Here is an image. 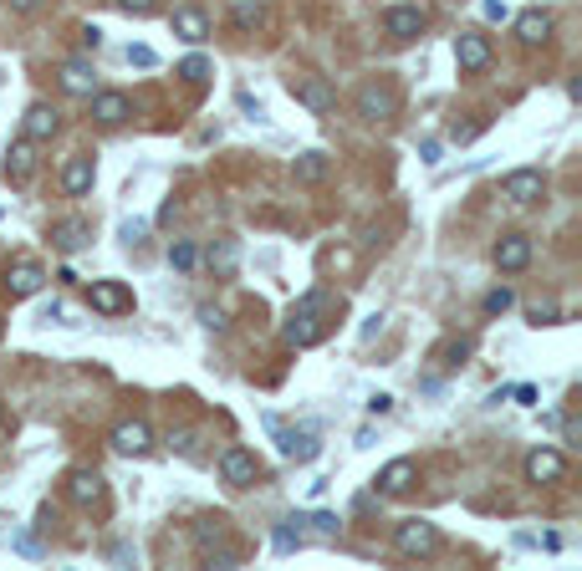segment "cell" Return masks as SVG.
<instances>
[{
	"label": "cell",
	"instance_id": "cell-41",
	"mask_svg": "<svg viewBox=\"0 0 582 571\" xmlns=\"http://www.w3.org/2000/svg\"><path fill=\"white\" fill-rule=\"evenodd\" d=\"M83 46H92V51H98V46H103V31H98V26H87V31H83Z\"/></svg>",
	"mask_w": 582,
	"mask_h": 571
},
{
	"label": "cell",
	"instance_id": "cell-32",
	"mask_svg": "<svg viewBox=\"0 0 582 571\" xmlns=\"http://www.w3.org/2000/svg\"><path fill=\"white\" fill-rule=\"evenodd\" d=\"M296 546H302V530H296V520L276 526V551H296Z\"/></svg>",
	"mask_w": 582,
	"mask_h": 571
},
{
	"label": "cell",
	"instance_id": "cell-13",
	"mask_svg": "<svg viewBox=\"0 0 582 571\" xmlns=\"http://www.w3.org/2000/svg\"><path fill=\"white\" fill-rule=\"evenodd\" d=\"M541 189H547V179H541L537 168H516V174H506V184H500V194L511 204H537Z\"/></svg>",
	"mask_w": 582,
	"mask_h": 571
},
{
	"label": "cell",
	"instance_id": "cell-34",
	"mask_svg": "<svg viewBox=\"0 0 582 571\" xmlns=\"http://www.w3.org/2000/svg\"><path fill=\"white\" fill-rule=\"evenodd\" d=\"M128 61H133V66H159L153 46H128Z\"/></svg>",
	"mask_w": 582,
	"mask_h": 571
},
{
	"label": "cell",
	"instance_id": "cell-30",
	"mask_svg": "<svg viewBox=\"0 0 582 571\" xmlns=\"http://www.w3.org/2000/svg\"><path fill=\"white\" fill-rule=\"evenodd\" d=\"M526 322H531V326L557 322V301H531V306H526Z\"/></svg>",
	"mask_w": 582,
	"mask_h": 571
},
{
	"label": "cell",
	"instance_id": "cell-22",
	"mask_svg": "<svg viewBox=\"0 0 582 571\" xmlns=\"http://www.w3.org/2000/svg\"><path fill=\"white\" fill-rule=\"evenodd\" d=\"M87 240H92V230H87L83 220H62V224H51V245H57V250H83Z\"/></svg>",
	"mask_w": 582,
	"mask_h": 571
},
{
	"label": "cell",
	"instance_id": "cell-39",
	"mask_svg": "<svg viewBox=\"0 0 582 571\" xmlns=\"http://www.w3.org/2000/svg\"><path fill=\"white\" fill-rule=\"evenodd\" d=\"M562 434H567V444H578V439H582V424H578V418H562Z\"/></svg>",
	"mask_w": 582,
	"mask_h": 571
},
{
	"label": "cell",
	"instance_id": "cell-26",
	"mask_svg": "<svg viewBox=\"0 0 582 571\" xmlns=\"http://www.w3.org/2000/svg\"><path fill=\"white\" fill-rule=\"evenodd\" d=\"M169 265H174V270H194V265H200V250L189 240H174L169 245Z\"/></svg>",
	"mask_w": 582,
	"mask_h": 571
},
{
	"label": "cell",
	"instance_id": "cell-23",
	"mask_svg": "<svg viewBox=\"0 0 582 571\" xmlns=\"http://www.w3.org/2000/svg\"><path fill=\"white\" fill-rule=\"evenodd\" d=\"M62 189L72 194V199H77V194H87V189H92V159H67Z\"/></svg>",
	"mask_w": 582,
	"mask_h": 571
},
{
	"label": "cell",
	"instance_id": "cell-14",
	"mask_svg": "<svg viewBox=\"0 0 582 571\" xmlns=\"http://www.w3.org/2000/svg\"><path fill=\"white\" fill-rule=\"evenodd\" d=\"M562 474H567V459H562L557 449H537V454H526V480H531V485H557Z\"/></svg>",
	"mask_w": 582,
	"mask_h": 571
},
{
	"label": "cell",
	"instance_id": "cell-11",
	"mask_svg": "<svg viewBox=\"0 0 582 571\" xmlns=\"http://www.w3.org/2000/svg\"><path fill=\"white\" fill-rule=\"evenodd\" d=\"M113 449L138 459V454H148V449H153V428H148L144 418H123V424L113 428Z\"/></svg>",
	"mask_w": 582,
	"mask_h": 571
},
{
	"label": "cell",
	"instance_id": "cell-20",
	"mask_svg": "<svg viewBox=\"0 0 582 571\" xmlns=\"http://www.w3.org/2000/svg\"><path fill=\"white\" fill-rule=\"evenodd\" d=\"M31 168H36V143L21 138L16 148H11V159H5V179H11V184H26V179H31Z\"/></svg>",
	"mask_w": 582,
	"mask_h": 571
},
{
	"label": "cell",
	"instance_id": "cell-16",
	"mask_svg": "<svg viewBox=\"0 0 582 571\" xmlns=\"http://www.w3.org/2000/svg\"><path fill=\"white\" fill-rule=\"evenodd\" d=\"M414 480H419L414 459H394V465H383V474H378V489H383V495H409Z\"/></svg>",
	"mask_w": 582,
	"mask_h": 571
},
{
	"label": "cell",
	"instance_id": "cell-8",
	"mask_svg": "<svg viewBox=\"0 0 582 571\" xmlns=\"http://www.w3.org/2000/svg\"><path fill=\"white\" fill-rule=\"evenodd\" d=\"M46 286V270L36 261H16L5 270V291H11V301H26V296H36Z\"/></svg>",
	"mask_w": 582,
	"mask_h": 571
},
{
	"label": "cell",
	"instance_id": "cell-25",
	"mask_svg": "<svg viewBox=\"0 0 582 571\" xmlns=\"http://www.w3.org/2000/svg\"><path fill=\"white\" fill-rule=\"evenodd\" d=\"M174 31L185 41H205L209 36V20L200 16V11H174Z\"/></svg>",
	"mask_w": 582,
	"mask_h": 571
},
{
	"label": "cell",
	"instance_id": "cell-1",
	"mask_svg": "<svg viewBox=\"0 0 582 571\" xmlns=\"http://www.w3.org/2000/svg\"><path fill=\"white\" fill-rule=\"evenodd\" d=\"M322 311H327V296H322V291H307V296L296 301V311H291V322H287V342H296V347L322 342V332H327Z\"/></svg>",
	"mask_w": 582,
	"mask_h": 571
},
{
	"label": "cell",
	"instance_id": "cell-3",
	"mask_svg": "<svg viewBox=\"0 0 582 571\" xmlns=\"http://www.w3.org/2000/svg\"><path fill=\"white\" fill-rule=\"evenodd\" d=\"M394 546H398V556H435L439 530L429 526V520H404V526L394 530Z\"/></svg>",
	"mask_w": 582,
	"mask_h": 571
},
{
	"label": "cell",
	"instance_id": "cell-28",
	"mask_svg": "<svg viewBox=\"0 0 582 571\" xmlns=\"http://www.w3.org/2000/svg\"><path fill=\"white\" fill-rule=\"evenodd\" d=\"M179 77L200 87V82H209V61H205V57H189V61H179Z\"/></svg>",
	"mask_w": 582,
	"mask_h": 571
},
{
	"label": "cell",
	"instance_id": "cell-4",
	"mask_svg": "<svg viewBox=\"0 0 582 571\" xmlns=\"http://www.w3.org/2000/svg\"><path fill=\"white\" fill-rule=\"evenodd\" d=\"M271 428H276V439H281V454L287 459H296V465H307V459H317L322 454V439H317V428H281L276 418H266Z\"/></svg>",
	"mask_w": 582,
	"mask_h": 571
},
{
	"label": "cell",
	"instance_id": "cell-33",
	"mask_svg": "<svg viewBox=\"0 0 582 571\" xmlns=\"http://www.w3.org/2000/svg\"><path fill=\"white\" fill-rule=\"evenodd\" d=\"M511 301H516V296H511L506 286H500V291H491V296H485V317H500V311H511Z\"/></svg>",
	"mask_w": 582,
	"mask_h": 571
},
{
	"label": "cell",
	"instance_id": "cell-29",
	"mask_svg": "<svg viewBox=\"0 0 582 571\" xmlns=\"http://www.w3.org/2000/svg\"><path fill=\"white\" fill-rule=\"evenodd\" d=\"M261 20H266V11H261V5H235V26H240V31H256V26H261Z\"/></svg>",
	"mask_w": 582,
	"mask_h": 571
},
{
	"label": "cell",
	"instance_id": "cell-21",
	"mask_svg": "<svg viewBox=\"0 0 582 571\" xmlns=\"http://www.w3.org/2000/svg\"><path fill=\"white\" fill-rule=\"evenodd\" d=\"M62 87L72 92V98H92L98 77H92V66H87V61H67V66H62Z\"/></svg>",
	"mask_w": 582,
	"mask_h": 571
},
{
	"label": "cell",
	"instance_id": "cell-24",
	"mask_svg": "<svg viewBox=\"0 0 582 571\" xmlns=\"http://www.w3.org/2000/svg\"><path fill=\"white\" fill-rule=\"evenodd\" d=\"M327 168H333V163H327V153H302V159L291 163V174H296V184H322L327 179Z\"/></svg>",
	"mask_w": 582,
	"mask_h": 571
},
{
	"label": "cell",
	"instance_id": "cell-31",
	"mask_svg": "<svg viewBox=\"0 0 582 571\" xmlns=\"http://www.w3.org/2000/svg\"><path fill=\"white\" fill-rule=\"evenodd\" d=\"M302 526H312V536H322V541H337V515H312Z\"/></svg>",
	"mask_w": 582,
	"mask_h": 571
},
{
	"label": "cell",
	"instance_id": "cell-40",
	"mask_svg": "<svg viewBox=\"0 0 582 571\" xmlns=\"http://www.w3.org/2000/svg\"><path fill=\"white\" fill-rule=\"evenodd\" d=\"M209 261L220 265V270H230V261H235V250H230V245H220V250H215V255H209Z\"/></svg>",
	"mask_w": 582,
	"mask_h": 571
},
{
	"label": "cell",
	"instance_id": "cell-19",
	"mask_svg": "<svg viewBox=\"0 0 582 571\" xmlns=\"http://www.w3.org/2000/svg\"><path fill=\"white\" fill-rule=\"evenodd\" d=\"M547 36H552V16H547V11H521L516 16V41L521 46H541Z\"/></svg>",
	"mask_w": 582,
	"mask_h": 571
},
{
	"label": "cell",
	"instance_id": "cell-15",
	"mask_svg": "<svg viewBox=\"0 0 582 571\" xmlns=\"http://www.w3.org/2000/svg\"><path fill=\"white\" fill-rule=\"evenodd\" d=\"M92 118L103 122V128H118V122L133 118V102L123 92H92Z\"/></svg>",
	"mask_w": 582,
	"mask_h": 571
},
{
	"label": "cell",
	"instance_id": "cell-37",
	"mask_svg": "<svg viewBox=\"0 0 582 571\" xmlns=\"http://www.w3.org/2000/svg\"><path fill=\"white\" fill-rule=\"evenodd\" d=\"M348 265H353V255H348V250H333V255H327V270H348Z\"/></svg>",
	"mask_w": 582,
	"mask_h": 571
},
{
	"label": "cell",
	"instance_id": "cell-5",
	"mask_svg": "<svg viewBox=\"0 0 582 571\" xmlns=\"http://www.w3.org/2000/svg\"><path fill=\"white\" fill-rule=\"evenodd\" d=\"M291 92H296V102H302L307 113H317V118H327L337 107V92H333L327 77H302V82H291Z\"/></svg>",
	"mask_w": 582,
	"mask_h": 571
},
{
	"label": "cell",
	"instance_id": "cell-18",
	"mask_svg": "<svg viewBox=\"0 0 582 571\" xmlns=\"http://www.w3.org/2000/svg\"><path fill=\"white\" fill-rule=\"evenodd\" d=\"M496 265L500 270H526V265H531V240H526V235H506V240L496 245Z\"/></svg>",
	"mask_w": 582,
	"mask_h": 571
},
{
	"label": "cell",
	"instance_id": "cell-36",
	"mask_svg": "<svg viewBox=\"0 0 582 571\" xmlns=\"http://www.w3.org/2000/svg\"><path fill=\"white\" fill-rule=\"evenodd\" d=\"M480 11H485V20H506V0H485Z\"/></svg>",
	"mask_w": 582,
	"mask_h": 571
},
{
	"label": "cell",
	"instance_id": "cell-9",
	"mask_svg": "<svg viewBox=\"0 0 582 571\" xmlns=\"http://www.w3.org/2000/svg\"><path fill=\"white\" fill-rule=\"evenodd\" d=\"M103 495H107V480L98 469H72V474H67V500H72V505H98Z\"/></svg>",
	"mask_w": 582,
	"mask_h": 571
},
{
	"label": "cell",
	"instance_id": "cell-35",
	"mask_svg": "<svg viewBox=\"0 0 582 571\" xmlns=\"http://www.w3.org/2000/svg\"><path fill=\"white\" fill-rule=\"evenodd\" d=\"M169 449H179V454H194V428H179V434H169Z\"/></svg>",
	"mask_w": 582,
	"mask_h": 571
},
{
	"label": "cell",
	"instance_id": "cell-2",
	"mask_svg": "<svg viewBox=\"0 0 582 571\" xmlns=\"http://www.w3.org/2000/svg\"><path fill=\"white\" fill-rule=\"evenodd\" d=\"M358 118H363V122L398 118V92L389 87V82H368V87L358 92Z\"/></svg>",
	"mask_w": 582,
	"mask_h": 571
},
{
	"label": "cell",
	"instance_id": "cell-10",
	"mask_svg": "<svg viewBox=\"0 0 582 571\" xmlns=\"http://www.w3.org/2000/svg\"><path fill=\"white\" fill-rule=\"evenodd\" d=\"M383 31L394 41L424 36V11H419V5H389V11H383Z\"/></svg>",
	"mask_w": 582,
	"mask_h": 571
},
{
	"label": "cell",
	"instance_id": "cell-12",
	"mask_svg": "<svg viewBox=\"0 0 582 571\" xmlns=\"http://www.w3.org/2000/svg\"><path fill=\"white\" fill-rule=\"evenodd\" d=\"M455 61H460V72H485L491 66V41L480 36V31H460Z\"/></svg>",
	"mask_w": 582,
	"mask_h": 571
},
{
	"label": "cell",
	"instance_id": "cell-7",
	"mask_svg": "<svg viewBox=\"0 0 582 571\" xmlns=\"http://www.w3.org/2000/svg\"><path fill=\"white\" fill-rule=\"evenodd\" d=\"M87 301H92V311H103V317H123L128 306H133V296H128L123 281H92L87 286Z\"/></svg>",
	"mask_w": 582,
	"mask_h": 571
},
{
	"label": "cell",
	"instance_id": "cell-6",
	"mask_svg": "<svg viewBox=\"0 0 582 571\" xmlns=\"http://www.w3.org/2000/svg\"><path fill=\"white\" fill-rule=\"evenodd\" d=\"M220 480H225L230 489L256 485V454H250V449H240V444H230L225 454H220Z\"/></svg>",
	"mask_w": 582,
	"mask_h": 571
},
{
	"label": "cell",
	"instance_id": "cell-38",
	"mask_svg": "<svg viewBox=\"0 0 582 571\" xmlns=\"http://www.w3.org/2000/svg\"><path fill=\"white\" fill-rule=\"evenodd\" d=\"M123 11H128V16H148V11H153V0H123Z\"/></svg>",
	"mask_w": 582,
	"mask_h": 571
},
{
	"label": "cell",
	"instance_id": "cell-27",
	"mask_svg": "<svg viewBox=\"0 0 582 571\" xmlns=\"http://www.w3.org/2000/svg\"><path fill=\"white\" fill-rule=\"evenodd\" d=\"M465 357H470V337H450V342L439 347V363L444 367H460Z\"/></svg>",
	"mask_w": 582,
	"mask_h": 571
},
{
	"label": "cell",
	"instance_id": "cell-17",
	"mask_svg": "<svg viewBox=\"0 0 582 571\" xmlns=\"http://www.w3.org/2000/svg\"><path fill=\"white\" fill-rule=\"evenodd\" d=\"M21 133H26L31 143H46L51 133H57V107H46V102H31V107H26Z\"/></svg>",
	"mask_w": 582,
	"mask_h": 571
}]
</instances>
